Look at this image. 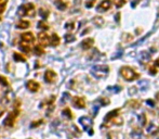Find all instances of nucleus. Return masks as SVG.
Listing matches in <instances>:
<instances>
[{"mask_svg": "<svg viewBox=\"0 0 159 139\" xmlns=\"http://www.w3.org/2000/svg\"><path fill=\"white\" fill-rule=\"evenodd\" d=\"M41 124H42V121H41V120H39V121H35L34 123H31L30 126H31V127H37L38 125H41Z\"/></svg>", "mask_w": 159, "mask_h": 139, "instance_id": "nucleus-37", "label": "nucleus"}, {"mask_svg": "<svg viewBox=\"0 0 159 139\" xmlns=\"http://www.w3.org/2000/svg\"><path fill=\"white\" fill-rule=\"evenodd\" d=\"M26 88L31 92H37L40 88V85L36 80H28L26 83Z\"/></svg>", "mask_w": 159, "mask_h": 139, "instance_id": "nucleus-10", "label": "nucleus"}, {"mask_svg": "<svg viewBox=\"0 0 159 139\" xmlns=\"http://www.w3.org/2000/svg\"><path fill=\"white\" fill-rule=\"evenodd\" d=\"M148 72H150V74H152V75H155L157 73V71H156V67H150V70H148Z\"/></svg>", "mask_w": 159, "mask_h": 139, "instance_id": "nucleus-38", "label": "nucleus"}, {"mask_svg": "<svg viewBox=\"0 0 159 139\" xmlns=\"http://www.w3.org/2000/svg\"><path fill=\"white\" fill-rule=\"evenodd\" d=\"M62 113H63V115H64V116L67 117V119H69V120H70V119H73V114H72V112H70V110H69L68 108L64 109Z\"/></svg>", "mask_w": 159, "mask_h": 139, "instance_id": "nucleus-24", "label": "nucleus"}, {"mask_svg": "<svg viewBox=\"0 0 159 139\" xmlns=\"http://www.w3.org/2000/svg\"><path fill=\"white\" fill-rule=\"evenodd\" d=\"M120 74L127 82H132L134 79H137L140 77V74L134 71V69L129 67H122L120 69Z\"/></svg>", "mask_w": 159, "mask_h": 139, "instance_id": "nucleus-1", "label": "nucleus"}, {"mask_svg": "<svg viewBox=\"0 0 159 139\" xmlns=\"http://www.w3.org/2000/svg\"><path fill=\"white\" fill-rule=\"evenodd\" d=\"M21 39H22V41H26V42H28V44H34L35 41V36L33 33H23L22 35H21Z\"/></svg>", "mask_w": 159, "mask_h": 139, "instance_id": "nucleus-11", "label": "nucleus"}, {"mask_svg": "<svg viewBox=\"0 0 159 139\" xmlns=\"http://www.w3.org/2000/svg\"><path fill=\"white\" fill-rule=\"evenodd\" d=\"M141 136H142V130H141L140 128H135L134 130H132L131 137L133 139H140Z\"/></svg>", "mask_w": 159, "mask_h": 139, "instance_id": "nucleus-21", "label": "nucleus"}, {"mask_svg": "<svg viewBox=\"0 0 159 139\" xmlns=\"http://www.w3.org/2000/svg\"><path fill=\"white\" fill-rule=\"evenodd\" d=\"M150 60V54L147 53L146 51H142V52H141L140 62H142V63H146V62H148Z\"/></svg>", "mask_w": 159, "mask_h": 139, "instance_id": "nucleus-18", "label": "nucleus"}, {"mask_svg": "<svg viewBox=\"0 0 159 139\" xmlns=\"http://www.w3.org/2000/svg\"><path fill=\"white\" fill-rule=\"evenodd\" d=\"M94 3H95V0H87L86 1V7L87 8H92Z\"/></svg>", "mask_w": 159, "mask_h": 139, "instance_id": "nucleus-35", "label": "nucleus"}, {"mask_svg": "<svg viewBox=\"0 0 159 139\" xmlns=\"http://www.w3.org/2000/svg\"><path fill=\"white\" fill-rule=\"evenodd\" d=\"M36 14L35 12V6L33 3H26L23 4L17 10V15L23 18V16H34Z\"/></svg>", "mask_w": 159, "mask_h": 139, "instance_id": "nucleus-3", "label": "nucleus"}, {"mask_svg": "<svg viewBox=\"0 0 159 139\" xmlns=\"http://www.w3.org/2000/svg\"><path fill=\"white\" fill-rule=\"evenodd\" d=\"M120 87L119 86H116V88H112V86H109L108 87V90L109 91H113V92H118V91H120Z\"/></svg>", "mask_w": 159, "mask_h": 139, "instance_id": "nucleus-36", "label": "nucleus"}, {"mask_svg": "<svg viewBox=\"0 0 159 139\" xmlns=\"http://www.w3.org/2000/svg\"><path fill=\"white\" fill-rule=\"evenodd\" d=\"M156 130H158V128H157V126L154 123H150V126L147 127V133L148 134H154Z\"/></svg>", "mask_w": 159, "mask_h": 139, "instance_id": "nucleus-23", "label": "nucleus"}, {"mask_svg": "<svg viewBox=\"0 0 159 139\" xmlns=\"http://www.w3.org/2000/svg\"><path fill=\"white\" fill-rule=\"evenodd\" d=\"M65 29L67 31H73V29H75V23L74 22H69V23H66L65 25Z\"/></svg>", "mask_w": 159, "mask_h": 139, "instance_id": "nucleus-31", "label": "nucleus"}, {"mask_svg": "<svg viewBox=\"0 0 159 139\" xmlns=\"http://www.w3.org/2000/svg\"><path fill=\"white\" fill-rule=\"evenodd\" d=\"M72 101H73V105L75 108H77V109H84L86 108V101L81 97H74Z\"/></svg>", "mask_w": 159, "mask_h": 139, "instance_id": "nucleus-9", "label": "nucleus"}, {"mask_svg": "<svg viewBox=\"0 0 159 139\" xmlns=\"http://www.w3.org/2000/svg\"><path fill=\"white\" fill-rule=\"evenodd\" d=\"M20 114V107H14L13 111H11L9 114H8V116L6 117V120H4V125L6 126H9V127H12L14 125V122H15V119L19 116Z\"/></svg>", "mask_w": 159, "mask_h": 139, "instance_id": "nucleus-4", "label": "nucleus"}, {"mask_svg": "<svg viewBox=\"0 0 159 139\" xmlns=\"http://www.w3.org/2000/svg\"><path fill=\"white\" fill-rule=\"evenodd\" d=\"M101 102H102V105H108L109 100H108V99H106V98H102Z\"/></svg>", "mask_w": 159, "mask_h": 139, "instance_id": "nucleus-39", "label": "nucleus"}, {"mask_svg": "<svg viewBox=\"0 0 159 139\" xmlns=\"http://www.w3.org/2000/svg\"><path fill=\"white\" fill-rule=\"evenodd\" d=\"M54 4H55L56 8L59 10H61V11H64V10H66V8H67V3H66L65 1H63V0H55V1H54Z\"/></svg>", "mask_w": 159, "mask_h": 139, "instance_id": "nucleus-16", "label": "nucleus"}, {"mask_svg": "<svg viewBox=\"0 0 159 139\" xmlns=\"http://www.w3.org/2000/svg\"><path fill=\"white\" fill-rule=\"evenodd\" d=\"M146 102L148 105H150V107H155V102H154L153 100H147Z\"/></svg>", "mask_w": 159, "mask_h": 139, "instance_id": "nucleus-40", "label": "nucleus"}, {"mask_svg": "<svg viewBox=\"0 0 159 139\" xmlns=\"http://www.w3.org/2000/svg\"><path fill=\"white\" fill-rule=\"evenodd\" d=\"M125 3H126V0H114V4H115L117 8H121Z\"/></svg>", "mask_w": 159, "mask_h": 139, "instance_id": "nucleus-29", "label": "nucleus"}, {"mask_svg": "<svg viewBox=\"0 0 159 139\" xmlns=\"http://www.w3.org/2000/svg\"><path fill=\"white\" fill-rule=\"evenodd\" d=\"M13 59L16 61V62H26V59L24 56H22L19 52H14L13 53Z\"/></svg>", "mask_w": 159, "mask_h": 139, "instance_id": "nucleus-20", "label": "nucleus"}, {"mask_svg": "<svg viewBox=\"0 0 159 139\" xmlns=\"http://www.w3.org/2000/svg\"><path fill=\"white\" fill-rule=\"evenodd\" d=\"M38 41L42 47H47L50 45V36L44 32H41L38 34Z\"/></svg>", "mask_w": 159, "mask_h": 139, "instance_id": "nucleus-7", "label": "nucleus"}, {"mask_svg": "<svg viewBox=\"0 0 159 139\" xmlns=\"http://www.w3.org/2000/svg\"><path fill=\"white\" fill-rule=\"evenodd\" d=\"M44 82L48 83V84H53L56 80V78H57V75H56V73L53 70H47L44 75Z\"/></svg>", "mask_w": 159, "mask_h": 139, "instance_id": "nucleus-5", "label": "nucleus"}, {"mask_svg": "<svg viewBox=\"0 0 159 139\" xmlns=\"http://www.w3.org/2000/svg\"><path fill=\"white\" fill-rule=\"evenodd\" d=\"M60 41H61V39H60L59 35H56L55 33H53V34L50 36V45L52 46V47H56V46H59Z\"/></svg>", "mask_w": 159, "mask_h": 139, "instance_id": "nucleus-14", "label": "nucleus"}, {"mask_svg": "<svg viewBox=\"0 0 159 139\" xmlns=\"http://www.w3.org/2000/svg\"><path fill=\"white\" fill-rule=\"evenodd\" d=\"M118 136L119 134L118 133H114V132H112V133L108 134V139H118Z\"/></svg>", "mask_w": 159, "mask_h": 139, "instance_id": "nucleus-34", "label": "nucleus"}, {"mask_svg": "<svg viewBox=\"0 0 159 139\" xmlns=\"http://www.w3.org/2000/svg\"><path fill=\"white\" fill-rule=\"evenodd\" d=\"M38 29L47 31V29H49V26H48V24L44 21H40V22H38Z\"/></svg>", "mask_w": 159, "mask_h": 139, "instance_id": "nucleus-25", "label": "nucleus"}, {"mask_svg": "<svg viewBox=\"0 0 159 139\" xmlns=\"http://www.w3.org/2000/svg\"><path fill=\"white\" fill-rule=\"evenodd\" d=\"M128 104L130 107H132L133 109H136V108L140 107V101H137V100H132V101L128 102Z\"/></svg>", "mask_w": 159, "mask_h": 139, "instance_id": "nucleus-28", "label": "nucleus"}, {"mask_svg": "<svg viewBox=\"0 0 159 139\" xmlns=\"http://www.w3.org/2000/svg\"><path fill=\"white\" fill-rule=\"evenodd\" d=\"M93 23L94 24H97V26H102L104 23V20L101 18V16H97V18H94L93 19Z\"/></svg>", "mask_w": 159, "mask_h": 139, "instance_id": "nucleus-26", "label": "nucleus"}, {"mask_svg": "<svg viewBox=\"0 0 159 139\" xmlns=\"http://www.w3.org/2000/svg\"><path fill=\"white\" fill-rule=\"evenodd\" d=\"M34 52L36 56H42L44 53V47L41 46L40 44L39 45H36L34 47Z\"/></svg>", "mask_w": 159, "mask_h": 139, "instance_id": "nucleus-19", "label": "nucleus"}, {"mask_svg": "<svg viewBox=\"0 0 159 139\" xmlns=\"http://www.w3.org/2000/svg\"><path fill=\"white\" fill-rule=\"evenodd\" d=\"M79 123L82 125V127H83L86 130H89V128H91V126H92V122H91L90 119L87 116L80 117V119H79Z\"/></svg>", "mask_w": 159, "mask_h": 139, "instance_id": "nucleus-12", "label": "nucleus"}, {"mask_svg": "<svg viewBox=\"0 0 159 139\" xmlns=\"http://www.w3.org/2000/svg\"><path fill=\"white\" fill-rule=\"evenodd\" d=\"M20 49H21L23 52L28 53V52H30V44H28L26 41H21V42H20Z\"/></svg>", "mask_w": 159, "mask_h": 139, "instance_id": "nucleus-15", "label": "nucleus"}, {"mask_svg": "<svg viewBox=\"0 0 159 139\" xmlns=\"http://www.w3.org/2000/svg\"><path fill=\"white\" fill-rule=\"evenodd\" d=\"M110 7H112V0H103V1L97 6V12H105V11H107L108 9H110Z\"/></svg>", "mask_w": 159, "mask_h": 139, "instance_id": "nucleus-8", "label": "nucleus"}, {"mask_svg": "<svg viewBox=\"0 0 159 139\" xmlns=\"http://www.w3.org/2000/svg\"><path fill=\"white\" fill-rule=\"evenodd\" d=\"M94 44V40L92 38H86L84 40L81 41V48L83 49V50H89Z\"/></svg>", "mask_w": 159, "mask_h": 139, "instance_id": "nucleus-13", "label": "nucleus"}, {"mask_svg": "<svg viewBox=\"0 0 159 139\" xmlns=\"http://www.w3.org/2000/svg\"><path fill=\"white\" fill-rule=\"evenodd\" d=\"M0 84H1V85H3L4 87L9 86V82H8L6 77H3V76H0Z\"/></svg>", "mask_w": 159, "mask_h": 139, "instance_id": "nucleus-32", "label": "nucleus"}, {"mask_svg": "<svg viewBox=\"0 0 159 139\" xmlns=\"http://www.w3.org/2000/svg\"><path fill=\"white\" fill-rule=\"evenodd\" d=\"M118 112H119V110L116 109V110H113V111H110L109 113L106 114V116L104 117V122H105V123H104V126H107V127L110 126V122H112L117 115H119Z\"/></svg>", "mask_w": 159, "mask_h": 139, "instance_id": "nucleus-6", "label": "nucleus"}, {"mask_svg": "<svg viewBox=\"0 0 159 139\" xmlns=\"http://www.w3.org/2000/svg\"><path fill=\"white\" fill-rule=\"evenodd\" d=\"M40 15H41V18L47 19L48 15H49V11H47L46 9H40Z\"/></svg>", "mask_w": 159, "mask_h": 139, "instance_id": "nucleus-33", "label": "nucleus"}, {"mask_svg": "<svg viewBox=\"0 0 159 139\" xmlns=\"http://www.w3.org/2000/svg\"><path fill=\"white\" fill-rule=\"evenodd\" d=\"M64 38H65V41L67 44H68V42H72V41H74L76 39V37L73 34H66Z\"/></svg>", "mask_w": 159, "mask_h": 139, "instance_id": "nucleus-27", "label": "nucleus"}, {"mask_svg": "<svg viewBox=\"0 0 159 139\" xmlns=\"http://www.w3.org/2000/svg\"><path fill=\"white\" fill-rule=\"evenodd\" d=\"M157 15L159 16V8H158V11H157Z\"/></svg>", "mask_w": 159, "mask_h": 139, "instance_id": "nucleus-42", "label": "nucleus"}, {"mask_svg": "<svg viewBox=\"0 0 159 139\" xmlns=\"http://www.w3.org/2000/svg\"><path fill=\"white\" fill-rule=\"evenodd\" d=\"M29 25H30V23L28 22V21H25V20H21V21H19L17 22V24H16V27L20 29H26L29 27Z\"/></svg>", "mask_w": 159, "mask_h": 139, "instance_id": "nucleus-17", "label": "nucleus"}, {"mask_svg": "<svg viewBox=\"0 0 159 139\" xmlns=\"http://www.w3.org/2000/svg\"><path fill=\"white\" fill-rule=\"evenodd\" d=\"M7 2H8V0H0V13H2L3 11H4Z\"/></svg>", "mask_w": 159, "mask_h": 139, "instance_id": "nucleus-30", "label": "nucleus"}, {"mask_svg": "<svg viewBox=\"0 0 159 139\" xmlns=\"http://www.w3.org/2000/svg\"><path fill=\"white\" fill-rule=\"evenodd\" d=\"M122 123H123V119H122L120 115H117V116L110 122V125H112V124H115V125H121Z\"/></svg>", "mask_w": 159, "mask_h": 139, "instance_id": "nucleus-22", "label": "nucleus"}, {"mask_svg": "<svg viewBox=\"0 0 159 139\" xmlns=\"http://www.w3.org/2000/svg\"><path fill=\"white\" fill-rule=\"evenodd\" d=\"M119 16H120V14H119V13H118V14L116 15V20H117V22H118V21H119Z\"/></svg>", "mask_w": 159, "mask_h": 139, "instance_id": "nucleus-41", "label": "nucleus"}, {"mask_svg": "<svg viewBox=\"0 0 159 139\" xmlns=\"http://www.w3.org/2000/svg\"><path fill=\"white\" fill-rule=\"evenodd\" d=\"M91 73H92V75H93L94 77H97V78H105L106 76L108 75L109 67H107V65H104V64L95 65V67H92Z\"/></svg>", "mask_w": 159, "mask_h": 139, "instance_id": "nucleus-2", "label": "nucleus"}]
</instances>
